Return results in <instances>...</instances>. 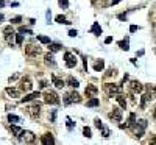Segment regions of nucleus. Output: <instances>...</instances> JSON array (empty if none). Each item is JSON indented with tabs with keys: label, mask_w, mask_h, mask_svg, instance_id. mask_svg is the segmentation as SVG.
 Segmentation results:
<instances>
[{
	"label": "nucleus",
	"mask_w": 156,
	"mask_h": 145,
	"mask_svg": "<svg viewBox=\"0 0 156 145\" xmlns=\"http://www.w3.org/2000/svg\"><path fill=\"white\" fill-rule=\"evenodd\" d=\"M17 137H19V140H21L22 143H33V142L36 140V134H34L33 131L27 130V131H21Z\"/></svg>",
	"instance_id": "f257e3e1"
},
{
	"label": "nucleus",
	"mask_w": 156,
	"mask_h": 145,
	"mask_svg": "<svg viewBox=\"0 0 156 145\" xmlns=\"http://www.w3.org/2000/svg\"><path fill=\"white\" fill-rule=\"evenodd\" d=\"M44 102L47 105H58L59 103V97H58V94L55 92V90H47V92L44 94Z\"/></svg>",
	"instance_id": "f03ea898"
},
{
	"label": "nucleus",
	"mask_w": 156,
	"mask_h": 145,
	"mask_svg": "<svg viewBox=\"0 0 156 145\" xmlns=\"http://www.w3.org/2000/svg\"><path fill=\"white\" fill-rule=\"evenodd\" d=\"M80 102H81V97L77 92H70V94H67L64 97V105L66 106H69L70 103H80Z\"/></svg>",
	"instance_id": "7ed1b4c3"
},
{
	"label": "nucleus",
	"mask_w": 156,
	"mask_h": 145,
	"mask_svg": "<svg viewBox=\"0 0 156 145\" xmlns=\"http://www.w3.org/2000/svg\"><path fill=\"white\" fill-rule=\"evenodd\" d=\"M28 114L33 117V119H38V117L41 115V103H39V102L33 103V105L28 108Z\"/></svg>",
	"instance_id": "20e7f679"
},
{
	"label": "nucleus",
	"mask_w": 156,
	"mask_h": 145,
	"mask_svg": "<svg viewBox=\"0 0 156 145\" xmlns=\"http://www.w3.org/2000/svg\"><path fill=\"white\" fill-rule=\"evenodd\" d=\"M103 87H105V90H106L108 95H116V94L120 92V87H119L117 84H114V83H105Z\"/></svg>",
	"instance_id": "39448f33"
},
{
	"label": "nucleus",
	"mask_w": 156,
	"mask_h": 145,
	"mask_svg": "<svg viewBox=\"0 0 156 145\" xmlns=\"http://www.w3.org/2000/svg\"><path fill=\"white\" fill-rule=\"evenodd\" d=\"M64 59H66V66H67L69 69H72V67L77 66V58H75V55H72L70 52L64 53Z\"/></svg>",
	"instance_id": "423d86ee"
},
{
	"label": "nucleus",
	"mask_w": 156,
	"mask_h": 145,
	"mask_svg": "<svg viewBox=\"0 0 156 145\" xmlns=\"http://www.w3.org/2000/svg\"><path fill=\"white\" fill-rule=\"evenodd\" d=\"M25 53L28 56H36L41 53V47H38V45H33V44H28L25 45Z\"/></svg>",
	"instance_id": "0eeeda50"
},
{
	"label": "nucleus",
	"mask_w": 156,
	"mask_h": 145,
	"mask_svg": "<svg viewBox=\"0 0 156 145\" xmlns=\"http://www.w3.org/2000/svg\"><path fill=\"white\" fill-rule=\"evenodd\" d=\"M130 89H131V92L133 94H142V90H144V84L139 83V81H136L133 80L131 83H130Z\"/></svg>",
	"instance_id": "6e6552de"
},
{
	"label": "nucleus",
	"mask_w": 156,
	"mask_h": 145,
	"mask_svg": "<svg viewBox=\"0 0 156 145\" xmlns=\"http://www.w3.org/2000/svg\"><path fill=\"white\" fill-rule=\"evenodd\" d=\"M109 119L114 120V122H120L122 120V109H119V108H113V111L109 112Z\"/></svg>",
	"instance_id": "1a4fd4ad"
},
{
	"label": "nucleus",
	"mask_w": 156,
	"mask_h": 145,
	"mask_svg": "<svg viewBox=\"0 0 156 145\" xmlns=\"http://www.w3.org/2000/svg\"><path fill=\"white\" fill-rule=\"evenodd\" d=\"M31 87H33L31 81H30L28 78H24V80H22V83H21V89H22V90H25V92H30Z\"/></svg>",
	"instance_id": "9d476101"
},
{
	"label": "nucleus",
	"mask_w": 156,
	"mask_h": 145,
	"mask_svg": "<svg viewBox=\"0 0 156 145\" xmlns=\"http://www.w3.org/2000/svg\"><path fill=\"white\" fill-rule=\"evenodd\" d=\"M97 92H98V89H97L94 84H88V87H86V90H84V94H86L88 97H95Z\"/></svg>",
	"instance_id": "9b49d317"
},
{
	"label": "nucleus",
	"mask_w": 156,
	"mask_h": 145,
	"mask_svg": "<svg viewBox=\"0 0 156 145\" xmlns=\"http://www.w3.org/2000/svg\"><path fill=\"white\" fill-rule=\"evenodd\" d=\"M38 97H41V92H39V90H36V92H31V94H28V95H25V97L22 98V103H25V102H31V100H36Z\"/></svg>",
	"instance_id": "f8f14e48"
},
{
	"label": "nucleus",
	"mask_w": 156,
	"mask_h": 145,
	"mask_svg": "<svg viewBox=\"0 0 156 145\" xmlns=\"http://www.w3.org/2000/svg\"><path fill=\"white\" fill-rule=\"evenodd\" d=\"M41 142H42L44 145H50V143H55V137H53L50 133H47V134H44L42 137H41Z\"/></svg>",
	"instance_id": "ddd939ff"
},
{
	"label": "nucleus",
	"mask_w": 156,
	"mask_h": 145,
	"mask_svg": "<svg viewBox=\"0 0 156 145\" xmlns=\"http://www.w3.org/2000/svg\"><path fill=\"white\" fill-rule=\"evenodd\" d=\"M133 126H134V134H136V137H142V136H144V131H145L144 126H142V125H139L137 122H136Z\"/></svg>",
	"instance_id": "4468645a"
},
{
	"label": "nucleus",
	"mask_w": 156,
	"mask_h": 145,
	"mask_svg": "<svg viewBox=\"0 0 156 145\" xmlns=\"http://www.w3.org/2000/svg\"><path fill=\"white\" fill-rule=\"evenodd\" d=\"M52 81H53V84L56 86L58 89H62L64 86H66V83H64V81H62L61 78H58L56 75H52Z\"/></svg>",
	"instance_id": "2eb2a0df"
},
{
	"label": "nucleus",
	"mask_w": 156,
	"mask_h": 145,
	"mask_svg": "<svg viewBox=\"0 0 156 145\" xmlns=\"http://www.w3.org/2000/svg\"><path fill=\"white\" fill-rule=\"evenodd\" d=\"M153 100V94H145L144 97H142V102H141V108H142V109H144V108L147 106V103H148V102H151Z\"/></svg>",
	"instance_id": "dca6fc26"
},
{
	"label": "nucleus",
	"mask_w": 156,
	"mask_h": 145,
	"mask_svg": "<svg viewBox=\"0 0 156 145\" xmlns=\"http://www.w3.org/2000/svg\"><path fill=\"white\" fill-rule=\"evenodd\" d=\"M91 33H94L95 36H100V34H102V27H100V24H98V22H94V24H92Z\"/></svg>",
	"instance_id": "f3484780"
},
{
	"label": "nucleus",
	"mask_w": 156,
	"mask_h": 145,
	"mask_svg": "<svg viewBox=\"0 0 156 145\" xmlns=\"http://www.w3.org/2000/svg\"><path fill=\"white\" fill-rule=\"evenodd\" d=\"M5 92H6L8 95H10V97H13V98H17V97L21 95V94H19V90L14 89V87H6V89H5Z\"/></svg>",
	"instance_id": "a211bd4d"
},
{
	"label": "nucleus",
	"mask_w": 156,
	"mask_h": 145,
	"mask_svg": "<svg viewBox=\"0 0 156 145\" xmlns=\"http://www.w3.org/2000/svg\"><path fill=\"white\" fill-rule=\"evenodd\" d=\"M44 59H45V64H49V66H56V61H55V58H53V55H52V52L47 53Z\"/></svg>",
	"instance_id": "6ab92c4d"
},
{
	"label": "nucleus",
	"mask_w": 156,
	"mask_h": 145,
	"mask_svg": "<svg viewBox=\"0 0 156 145\" xmlns=\"http://www.w3.org/2000/svg\"><path fill=\"white\" fill-rule=\"evenodd\" d=\"M103 67H105V61H103V59H98V61L94 62V70H95V72H102Z\"/></svg>",
	"instance_id": "aec40b11"
},
{
	"label": "nucleus",
	"mask_w": 156,
	"mask_h": 145,
	"mask_svg": "<svg viewBox=\"0 0 156 145\" xmlns=\"http://www.w3.org/2000/svg\"><path fill=\"white\" fill-rule=\"evenodd\" d=\"M116 95H117V97H116L117 103L120 105V108H123V109H125V108H126V100H125V97H123V95H120V94H116Z\"/></svg>",
	"instance_id": "412c9836"
},
{
	"label": "nucleus",
	"mask_w": 156,
	"mask_h": 145,
	"mask_svg": "<svg viewBox=\"0 0 156 145\" xmlns=\"http://www.w3.org/2000/svg\"><path fill=\"white\" fill-rule=\"evenodd\" d=\"M100 105V100L97 97H91V100H88V108H95Z\"/></svg>",
	"instance_id": "4be33fe9"
},
{
	"label": "nucleus",
	"mask_w": 156,
	"mask_h": 145,
	"mask_svg": "<svg viewBox=\"0 0 156 145\" xmlns=\"http://www.w3.org/2000/svg\"><path fill=\"white\" fill-rule=\"evenodd\" d=\"M49 49H50V52H52V53L59 52V50H61V44H53V42H49Z\"/></svg>",
	"instance_id": "5701e85b"
},
{
	"label": "nucleus",
	"mask_w": 156,
	"mask_h": 145,
	"mask_svg": "<svg viewBox=\"0 0 156 145\" xmlns=\"http://www.w3.org/2000/svg\"><path fill=\"white\" fill-rule=\"evenodd\" d=\"M67 84H69V86H72V87H75V89H77V87L80 86L78 80H75L73 77H69V78H67Z\"/></svg>",
	"instance_id": "b1692460"
},
{
	"label": "nucleus",
	"mask_w": 156,
	"mask_h": 145,
	"mask_svg": "<svg viewBox=\"0 0 156 145\" xmlns=\"http://www.w3.org/2000/svg\"><path fill=\"white\" fill-rule=\"evenodd\" d=\"M14 34V33H13ZM11 33L10 34H5V39H6V42H8V45H11V47H14V44H16V41H14V36H13Z\"/></svg>",
	"instance_id": "393cba45"
},
{
	"label": "nucleus",
	"mask_w": 156,
	"mask_h": 145,
	"mask_svg": "<svg viewBox=\"0 0 156 145\" xmlns=\"http://www.w3.org/2000/svg\"><path fill=\"white\" fill-rule=\"evenodd\" d=\"M66 125H67V130L69 131H72L73 128H75V122H73L70 117H67V119H66Z\"/></svg>",
	"instance_id": "a878e982"
},
{
	"label": "nucleus",
	"mask_w": 156,
	"mask_h": 145,
	"mask_svg": "<svg viewBox=\"0 0 156 145\" xmlns=\"http://www.w3.org/2000/svg\"><path fill=\"white\" fill-rule=\"evenodd\" d=\"M134 123H136V114H134V112H131V114H130V119H128V123H126V125H128V126H133Z\"/></svg>",
	"instance_id": "bb28decb"
},
{
	"label": "nucleus",
	"mask_w": 156,
	"mask_h": 145,
	"mask_svg": "<svg viewBox=\"0 0 156 145\" xmlns=\"http://www.w3.org/2000/svg\"><path fill=\"white\" fill-rule=\"evenodd\" d=\"M38 41L42 42V44H49V42H50V38H47V36H42V34H38Z\"/></svg>",
	"instance_id": "cd10ccee"
},
{
	"label": "nucleus",
	"mask_w": 156,
	"mask_h": 145,
	"mask_svg": "<svg viewBox=\"0 0 156 145\" xmlns=\"http://www.w3.org/2000/svg\"><path fill=\"white\" fill-rule=\"evenodd\" d=\"M119 47H120L122 50H128V49H130V47H128V39H123V41L119 42Z\"/></svg>",
	"instance_id": "c85d7f7f"
},
{
	"label": "nucleus",
	"mask_w": 156,
	"mask_h": 145,
	"mask_svg": "<svg viewBox=\"0 0 156 145\" xmlns=\"http://www.w3.org/2000/svg\"><path fill=\"white\" fill-rule=\"evenodd\" d=\"M21 131H22V130H21L17 125H11V133H13L14 136H19V133H21Z\"/></svg>",
	"instance_id": "c756f323"
},
{
	"label": "nucleus",
	"mask_w": 156,
	"mask_h": 145,
	"mask_svg": "<svg viewBox=\"0 0 156 145\" xmlns=\"http://www.w3.org/2000/svg\"><path fill=\"white\" fill-rule=\"evenodd\" d=\"M56 22H58V24H70V22H67V19H66V17H64L62 14L56 16Z\"/></svg>",
	"instance_id": "7c9ffc66"
},
{
	"label": "nucleus",
	"mask_w": 156,
	"mask_h": 145,
	"mask_svg": "<svg viewBox=\"0 0 156 145\" xmlns=\"http://www.w3.org/2000/svg\"><path fill=\"white\" fill-rule=\"evenodd\" d=\"M8 120H10L11 123H17V122H19L21 119H19L17 115H14V114H10V115H8Z\"/></svg>",
	"instance_id": "2f4dec72"
},
{
	"label": "nucleus",
	"mask_w": 156,
	"mask_h": 145,
	"mask_svg": "<svg viewBox=\"0 0 156 145\" xmlns=\"http://www.w3.org/2000/svg\"><path fill=\"white\" fill-rule=\"evenodd\" d=\"M58 5H59L61 8H64V10H67V8H69V0H59Z\"/></svg>",
	"instance_id": "473e14b6"
},
{
	"label": "nucleus",
	"mask_w": 156,
	"mask_h": 145,
	"mask_svg": "<svg viewBox=\"0 0 156 145\" xmlns=\"http://www.w3.org/2000/svg\"><path fill=\"white\" fill-rule=\"evenodd\" d=\"M14 41H16V44H17V45H22V42H24V36H22V34H16Z\"/></svg>",
	"instance_id": "72a5a7b5"
},
{
	"label": "nucleus",
	"mask_w": 156,
	"mask_h": 145,
	"mask_svg": "<svg viewBox=\"0 0 156 145\" xmlns=\"http://www.w3.org/2000/svg\"><path fill=\"white\" fill-rule=\"evenodd\" d=\"M83 136H84V137H91V136H92V134H91L89 126H84V128H83Z\"/></svg>",
	"instance_id": "f704fd0d"
},
{
	"label": "nucleus",
	"mask_w": 156,
	"mask_h": 145,
	"mask_svg": "<svg viewBox=\"0 0 156 145\" xmlns=\"http://www.w3.org/2000/svg\"><path fill=\"white\" fill-rule=\"evenodd\" d=\"M3 33H5V34H10V33H14V30H13V24H11L10 27H5V28H3Z\"/></svg>",
	"instance_id": "c9c22d12"
},
{
	"label": "nucleus",
	"mask_w": 156,
	"mask_h": 145,
	"mask_svg": "<svg viewBox=\"0 0 156 145\" xmlns=\"http://www.w3.org/2000/svg\"><path fill=\"white\" fill-rule=\"evenodd\" d=\"M19 33H27V34H33L30 28H25V27H21L19 28Z\"/></svg>",
	"instance_id": "e433bc0d"
},
{
	"label": "nucleus",
	"mask_w": 156,
	"mask_h": 145,
	"mask_svg": "<svg viewBox=\"0 0 156 145\" xmlns=\"http://www.w3.org/2000/svg\"><path fill=\"white\" fill-rule=\"evenodd\" d=\"M102 133H103V137H109V130L106 126H102Z\"/></svg>",
	"instance_id": "4c0bfd02"
},
{
	"label": "nucleus",
	"mask_w": 156,
	"mask_h": 145,
	"mask_svg": "<svg viewBox=\"0 0 156 145\" xmlns=\"http://www.w3.org/2000/svg\"><path fill=\"white\" fill-rule=\"evenodd\" d=\"M94 122H95V126H97V128H98V130H102V126H103L102 120H100V119H95Z\"/></svg>",
	"instance_id": "58836bf2"
},
{
	"label": "nucleus",
	"mask_w": 156,
	"mask_h": 145,
	"mask_svg": "<svg viewBox=\"0 0 156 145\" xmlns=\"http://www.w3.org/2000/svg\"><path fill=\"white\" fill-rule=\"evenodd\" d=\"M21 20H22V17L21 16H16L14 19H11V24H19Z\"/></svg>",
	"instance_id": "ea45409f"
},
{
	"label": "nucleus",
	"mask_w": 156,
	"mask_h": 145,
	"mask_svg": "<svg viewBox=\"0 0 156 145\" xmlns=\"http://www.w3.org/2000/svg\"><path fill=\"white\" fill-rule=\"evenodd\" d=\"M111 75H116V70H114V69H109V70L106 72V77H111Z\"/></svg>",
	"instance_id": "a19ab883"
},
{
	"label": "nucleus",
	"mask_w": 156,
	"mask_h": 145,
	"mask_svg": "<svg viewBox=\"0 0 156 145\" xmlns=\"http://www.w3.org/2000/svg\"><path fill=\"white\" fill-rule=\"evenodd\" d=\"M45 17H47V24H50V19H52V13H50V10L45 13Z\"/></svg>",
	"instance_id": "79ce46f5"
},
{
	"label": "nucleus",
	"mask_w": 156,
	"mask_h": 145,
	"mask_svg": "<svg viewBox=\"0 0 156 145\" xmlns=\"http://www.w3.org/2000/svg\"><path fill=\"white\" fill-rule=\"evenodd\" d=\"M139 30V27H136V25H131L130 27V33H134V31H137Z\"/></svg>",
	"instance_id": "37998d69"
},
{
	"label": "nucleus",
	"mask_w": 156,
	"mask_h": 145,
	"mask_svg": "<svg viewBox=\"0 0 156 145\" xmlns=\"http://www.w3.org/2000/svg\"><path fill=\"white\" fill-rule=\"evenodd\" d=\"M77 34H78V33H77V30H70V31H69V36H70V38H75Z\"/></svg>",
	"instance_id": "c03bdc74"
},
{
	"label": "nucleus",
	"mask_w": 156,
	"mask_h": 145,
	"mask_svg": "<svg viewBox=\"0 0 156 145\" xmlns=\"http://www.w3.org/2000/svg\"><path fill=\"white\" fill-rule=\"evenodd\" d=\"M47 84H49L47 81H41V83H39V87H41V89H44V87H47Z\"/></svg>",
	"instance_id": "a18cd8bd"
},
{
	"label": "nucleus",
	"mask_w": 156,
	"mask_h": 145,
	"mask_svg": "<svg viewBox=\"0 0 156 145\" xmlns=\"http://www.w3.org/2000/svg\"><path fill=\"white\" fill-rule=\"evenodd\" d=\"M56 120V109H53V112H52V122H55Z\"/></svg>",
	"instance_id": "49530a36"
},
{
	"label": "nucleus",
	"mask_w": 156,
	"mask_h": 145,
	"mask_svg": "<svg viewBox=\"0 0 156 145\" xmlns=\"http://www.w3.org/2000/svg\"><path fill=\"white\" fill-rule=\"evenodd\" d=\"M113 42V38H111V36H108V38L105 39V44H111Z\"/></svg>",
	"instance_id": "de8ad7c7"
},
{
	"label": "nucleus",
	"mask_w": 156,
	"mask_h": 145,
	"mask_svg": "<svg viewBox=\"0 0 156 145\" xmlns=\"http://www.w3.org/2000/svg\"><path fill=\"white\" fill-rule=\"evenodd\" d=\"M17 77H19V75H17V74L11 75V77H10V83H11V81H14V80H17Z\"/></svg>",
	"instance_id": "09e8293b"
},
{
	"label": "nucleus",
	"mask_w": 156,
	"mask_h": 145,
	"mask_svg": "<svg viewBox=\"0 0 156 145\" xmlns=\"http://www.w3.org/2000/svg\"><path fill=\"white\" fill-rule=\"evenodd\" d=\"M119 19H120V20H125V19H126V14H119Z\"/></svg>",
	"instance_id": "8fccbe9b"
},
{
	"label": "nucleus",
	"mask_w": 156,
	"mask_h": 145,
	"mask_svg": "<svg viewBox=\"0 0 156 145\" xmlns=\"http://www.w3.org/2000/svg\"><path fill=\"white\" fill-rule=\"evenodd\" d=\"M120 128H122V130H123V128H128V125H126V123H120Z\"/></svg>",
	"instance_id": "3c124183"
},
{
	"label": "nucleus",
	"mask_w": 156,
	"mask_h": 145,
	"mask_svg": "<svg viewBox=\"0 0 156 145\" xmlns=\"http://www.w3.org/2000/svg\"><path fill=\"white\" fill-rule=\"evenodd\" d=\"M5 6V0H0V8H3Z\"/></svg>",
	"instance_id": "603ef678"
},
{
	"label": "nucleus",
	"mask_w": 156,
	"mask_h": 145,
	"mask_svg": "<svg viewBox=\"0 0 156 145\" xmlns=\"http://www.w3.org/2000/svg\"><path fill=\"white\" fill-rule=\"evenodd\" d=\"M3 20V14H0V22H2Z\"/></svg>",
	"instance_id": "864d4df0"
}]
</instances>
